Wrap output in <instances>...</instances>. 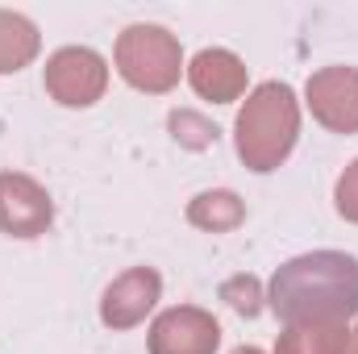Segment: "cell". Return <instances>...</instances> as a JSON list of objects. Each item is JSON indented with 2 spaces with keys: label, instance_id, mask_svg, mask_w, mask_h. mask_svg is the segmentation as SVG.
<instances>
[{
  "label": "cell",
  "instance_id": "1",
  "mask_svg": "<svg viewBox=\"0 0 358 354\" xmlns=\"http://www.w3.org/2000/svg\"><path fill=\"white\" fill-rule=\"evenodd\" d=\"M271 309L292 325H325L358 313V259L338 250H317L292 259L271 279Z\"/></svg>",
  "mask_w": 358,
  "mask_h": 354
},
{
  "label": "cell",
  "instance_id": "2",
  "mask_svg": "<svg viewBox=\"0 0 358 354\" xmlns=\"http://www.w3.org/2000/svg\"><path fill=\"white\" fill-rule=\"evenodd\" d=\"M296 96L287 84H263L238 117V155L255 171H275L296 142Z\"/></svg>",
  "mask_w": 358,
  "mask_h": 354
},
{
  "label": "cell",
  "instance_id": "3",
  "mask_svg": "<svg viewBox=\"0 0 358 354\" xmlns=\"http://www.w3.org/2000/svg\"><path fill=\"white\" fill-rule=\"evenodd\" d=\"M117 67H121V76L134 88L167 92L179 84L183 55H179V42L167 29H159V25H129L117 38Z\"/></svg>",
  "mask_w": 358,
  "mask_h": 354
},
{
  "label": "cell",
  "instance_id": "4",
  "mask_svg": "<svg viewBox=\"0 0 358 354\" xmlns=\"http://www.w3.org/2000/svg\"><path fill=\"white\" fill-rule=\"evenodd\" d=\"M104 84H108V71H104V59H100L96 50L67 46V50H59V55L46 63V92H50L59 104L84 108L92 100H100Z\"/></svg>",
  "mask_w": 358,
  "mask_h": 354
},
{
  "label": "cell",
  "instance_id": "5",
  "mask_svg": "<svg viewBox=\"0 0 358 354\" xmlns=\"http://www.w3.org/2000/svg\"><path fill=\"white\" fill-rule=\"evenodd\" d=\"M50 217H55L50 196L29 176H13V171L0 176V229L4 234H13V238H38V234H46Z\"/></svg>",
  "mask_w": 358,
  "mask_h": 354
},
{
  "label": "cell",
  "instance_id": "6",
  "mask_svg": "<svg viewBox=\"0 0 358 354\" xmlns=\"http://www.w3.org/2000/svg\"><path fill=\"white\" fill-rule=\"evenodd\" d=\"M313 117L338 134L358 129V71L355 67H325L308 80Z\"/></svg>",
  "mask_w": 358,
  "mask_h": 354
},
{
  "label": "cell",
  "instance_id": "7",
  "mask_svg": "<svg viewBox=\"0 0 358 354\" xmlns=\"http://www.w3.org/2000/svg\"><path fill=\"white\" fill-rule=\"evenodd\" d=\"M221 330L200 309H171L150 330V354H213Z\"/></svg>",
  "mask_w": 358,
  "mask_h": 354
},
{
  "label": "cell",
  "instance_id": "8",
  "mask_svg": "<svg viewBox=\"0 0 358 354\" xmlns=\"http://www.w3.org/2000/svg\"><path fill=\"white\" fill-rule=\"evenodd\" d=\"M155 300H159V275H155L150 267H138V271L121 275V279L104 292V321H108L113 330L138 325Z\"/></svg>",
  "mask_w": 358,
  "mask_h": 354
},
{
  "label": "cell",
  "instance_id": "9",
  "mask_svg": "<svg viewBox=\"0 0 358 354\" xmlns=\"http://www.w3.org/2000/svg\"><path fill=\"white\" fill-rule=\"evenodd\" d=\"M192 88L208 100H238L246 88V67L229 50H200L192 63Z\"/></svg>",
  "mask_w": 358,
  "mask_h": 354
},
{
  "label": "cell",
  "instance_id": "10",
  "mask_svg": "<svg viewBox=\"0 0 358 354\" xmlns=\"http://www.w3.org/2000/svg\"><path fill=\"white\" fill-rule=\"evenodd\" d=\"M346 351H350L346 321H325V325H292L279 338L275 354H346Z\"/></svg>",
  "mask_w": 358,
  "mask_h": 354
},
{
  "label": "cell",
  "instance_id": "11",
  "mask_svg": "<svg viewBox=\"0 0 358 354\" xmlns=\"http://www.w3.org/2000/svg\"><path fill=\"white\" fill-rule=\"evenodd\" d=\"M34 55H38V29L21 13H4L0 8V76L4 71H21Z\"/></svg>",
  "mask_w": 358,
  "mask_h": 354
},
{
  "label": "cell",
  "instance_id": "12",
  "mask_svg": "<svg viewBox=\"0 0 358 354\" xmlns=\"http://www.w3.org/2000/svg\"><path fill=\"white\" fill-rule=\"evenodd\" d=\"M187 217H192V225L221 234V229H234V225L242 221V204H238V196H229V192H204V196L192 204Z\"/></svg>",
  "mask_w": 358,
  "mask_h": 354
},
{
  "label": "cell",
  "instance_id": "13",
  "mask_svg": "<svg viewBox=\"0 0 358 354\" xmlns=\"http://www.w3.org/2000/svg\"><path fill=\"white\" fill-rule=\"evenodd\" d=\"M225 300H229L238 313L255 317V313H259V283H255L250 275H238V279H229V283H225Z\"/></svg>",
  "mask_w": 358,
  "mask_h": 354
},
{
  "label": "cell",
  "instance_id": "14",
  "mask_svg": "<svg viewBox=\"0 0 358 354\" xmlns=\"http://www.w3.org/2000/svg\"><path fill=\"white\" fill-rule=\"evenodd\" d=\"M338 213L346 221H358V163L346 167V176L338 179Z\"/></svg>",
  "mask_w": 358,
  "mask_h": 354
},
{
  "label": "cell",
  "instance_id": "15",
  "mask_svg": "<svg viewBox=\"0 0 358 354\" xmlns=\"http://www.w3.org/2000/svg\"><path fill=\"white\" fill-rule=\"evenodd\" d=\"M234 354H263V351H255V346H242V351H234Z\"/></svg>",
  "mask_w": 358,
  "mask_h": 354
},
{
  "label": "cell",
  "instance_id": "16",
  "mask_svg": "<svg viewBox=\"0 0 358 354\" xmlns=\"http://www.w3.org/2000/svg\"><path fill=\"white\" fill-rule=\"evenodd\" d=\"M355 354H358V334H355Z\"/></svg>",
  "mask_w": 358,
  "mask_h": 354
}]
</instances>
